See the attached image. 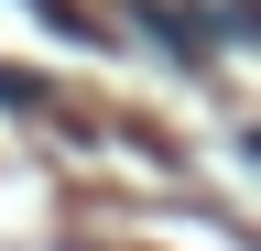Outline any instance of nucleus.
<instances>
[{
    "label": "nucleus",
    "instance_id": "nucleus-1",
    "mask_svg": "<svg viewBox=\"0 0 261 251\" xmlns=\"http://www.w3.org/2000/svg\"><path fill=\"white\" fill-rule=\"evenodd\" d=\"M0 99H11V109H44V87H33V77H0Z\"/></svg>",
    "mask_w": 261,
    "mask_h": 251
}]
</instances>
